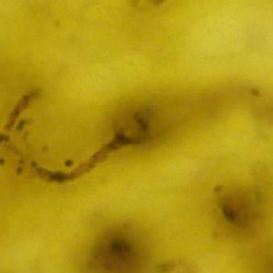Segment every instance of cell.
<instances>
[{"instance_id": "obj_1", "label": "cell", "mask_w": 273, "mask_h": 273, "mask_svg": "<svg viewBox=\"0 0 273 273\" xmlns=\"http://www.w3.org/2000/svg\"><path fill=\"white\" fill-rule=\"evenodd\" d=\"M144 247L126 230L105 233L91 253V268L98 273H141L144 268Z\"/></svg>"}]
</instances>
